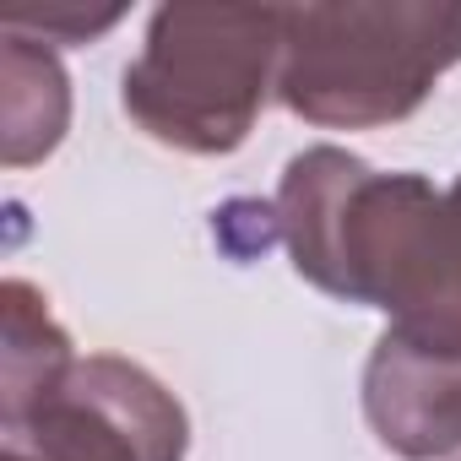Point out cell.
Masks as SVG:
<instances>
[{
	"label": "cell",
	"instance_id": "cell-2",
	"mask_svg": "<svg viewBox=\"0 0 461 461\" xmlns=\"http://www.w3.org/2000/svg\"><path fill=\"white\" fill-rule=\"evenodd\" d=\"M277 6H163L125 66V114L163 147L222 158L245 147L283 66Z\"/></svg>",
	"mask_w": 461,
	"mask_h": 461
},
{
	"label": "cell",
	"instance_id": "cell-3",
	"mask_svg": "<svg viewBox=\"0 0 461 461\" xmlns=\"http://www.w3.org/2000/svg\"><path fill=\"white\" fill-rule=\"evenodd\" d=\"M461 60V6H288L277 98L326 131L407 120Z\"/></svg>",
	"mask_w": 461,
	"mask_h": 461
},
{
	"label": "cell",
	"instance_id": "cell-6",
	"mask_svg": "<svg viewBox=\"0 0 461 461\" xmlns=\"http://www.w3.org/2000/svg\"><path fill=\"white\" fill-rule=\"evenodd\" d=\"M71 125V82L50 44L6 33L0 50V158L6 168H28L66 141Z\"/></svg>",
	"mask_w": 461,
	"mask_h": 461
},
{
	"label": "cell",
	"instance_id": "cell-9",
	"mask_svg": "<svg viewBox=\"0 0 461 461\" xmlns=\"http://www.w3.org/2000/svg\"><path fill=\"white\" fill-rule=\"evenodd\" d=\"M120 23V12H66V6H44V12H6V33H23L39 44H87L98 33H109Z\"/></svg>",
	"mask_w": 461,
	"mask_h": 461
},
{
	"label": "cell",
	"instance_id": "cell-8",
	"mask_svg": "<svg viewBox=\"0 0 461 461\" xmlns=\"http://www.w3.org/2000/svg\"><path fill=\"white\" fill-rule=\"evenodd\" d=\"M391 326H402L423 342H439V348H461V179L445 190V201L434 212L412 288L396 304Z\"/></svg>",
	"mask_w": 461,
	"mask_h": 461
},
{
	"label": "cell",
	"instance_id": "cell-5",
	"mask_svg": "<svg viewBox=\"0 0 461 461\" xmlns=\"http://www.w3.org/2000/svg\"><path fill=\"white\" fill-rule=\"evenodd\" d=\"M364 418L375 439L407 461L461 450V348L385 326L364 364Z\"/></svg>",
	"mask_w": 461,
	"mask_h": 461
},
{
	"label": "cell",
	"instance_id": "cell-1",
	"mask_svg": "<svg viewBox=\"0 0 461 461\" xmlns=\"http://www.w3.org/2000/svg\"><path fill=\"white\" fill-rule=\"evenodd\" d=\"M439 195L423 174H375L342 147H310L283 168L277 228L294 272L321 294L385 310L412 288Z\"/></svg>",
	"mask_w": 461,
	"mask_h": 461
},
{
	"label": "cell",
	"instance_id": "cell-4",
	"mask_svg": "<svg viewBox=\"0 0 461 461\" xmlns=\"http://www.w3.org/2000/svg\"><path fill=\"white\" fill-rule=\"evenodd\" d=\"M0 461H185L190 418L131 358L93 353L23 418L0 423Z\"/></svg>",
	"mask_w": 461,
	"mask_h": 461
},
{
	"label": "cell",
	"instance_id": "cell-7",
	"mask_svg": "<svg viewBox=\"0 0 461 461\" xmlns=\"http://www.w3.org/2000/svg\"><path fill=\"white\" fill-rule=\"evenodd\" d=\"M0 315H6V348H0V423H12L28 407H39L77 369V353H71V337L60 331V321L50 315V299L23 277H6V288H0Z\"/></svg>",
	"mask_w": 461,
	"mask_h": 461
}]
</instances>
